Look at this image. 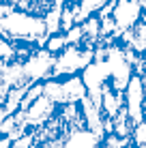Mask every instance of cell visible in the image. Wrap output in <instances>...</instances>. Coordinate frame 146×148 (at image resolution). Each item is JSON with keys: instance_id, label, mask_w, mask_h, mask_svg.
Returning <instances> with one entry per match:
<instances>
[{"instance_id": "obj_3", "label": "cell", "mask_w": 146, "mask_h": 148, "mask_svg": "<svg viewBox=\"0 0 146 148\" xmlns=\"http://www.w3.org/2000/svg\"><path fill=\"white\" fill-rule=\"evenodd\" d=\"M142 15H144V9H142L140 2H133V0H116L112 17H114V22H116L120 32H127V30H131L142 19Z\"/></svg>"}, {"instance_id": "obj_5", "label": "cell", "mask_w": 146, "mask_h": 148, "mask_svg": "<svg viewBox=\"0 0 146 148\" xmlns=\"http://www.w3.org/2000/svg\"><path fill=\"white\" fill-rule=\"evenodd\" d=\"M108 2H112V0H82V2H80V13H77V19H75V22L82 24L84 19L90 17V15H97Z\"/></svg>"}, {"instance_id": "obj_1", "label": "cell", "mask_w": 146, "mask_h": 148, "mask_svg": "<svg viewBox=\"0 0 146 148\" xmlns=\"http://www.w3.org/2000/svg\"><path fill=\"white\" fill-rule=\"evenodd\" d=\"M93 60H95V49H90L82 43L67 45V47L56 56L52 77L60 79V77H69V75H77V73H82Z\"/></svg>"}, {"instance_id": "obj_10", "label": "cell", "mask_w": 146, "mask_h": 148, "mask_svg": "<svg viewBox=\"0 0 146 148\" xmlns=\"http://www.w3.org/2000/svg\"><path fill=\"white\" fill-rule=\"evenodd\" d=\"M133 2H140V0H133Z\"/></svg>"}, {"instance_id": "obj_2", "label": "cell", "mask_w": 146, "mask_h": 148, "mask_svg": "<svg viewBox=\"0 0 146 148\" xmlns=\"http://www.w3.org/2000/svg\"><path fill=\"white\" fill-rule=\"evenodd\" d=\"M144 103H146V92H144L142 75H133V77L129 79L127 88H125V108H127V114H129V118L133 120V125L146 120Z\"/></svg>"}, {"instance_id": "obj_4", "label": "cell", "mask_w": 146, "mask_h": 148, "mask_svg": "<svg viewBox=\"0 0 146 148\" xmlns=\"http://www.w3.org/2000/svg\"><path fill=\"white\" fill-rule=\"evenodd\" d=\"M101 137L88 129V127H73L62 140L60 148H97L101 144Z\"/></svg>"}, {"instance_id": "obj_8", "label": "cell", "mask_w": 146, "mask_h": 148, "mask_svg": "<svg viewBox=\"0 0 146 148\" xmlns=\"http://www.w3.org/2000/svg\"><path fill=\"white\" fill-rule=\"evenodd\" d=\"M97 148H114V146H110V144H103V142H101V144H99Z\"/></svg>"}, {"instance_id": "obj_7", "label": "cell", "mask_w": 146, "mask_h": 148, "mask_svg": "<svg viewBox=\"0 0 146 148\" xmlns=\"http://www.w3.org/2000/svg\"><path fill=\"white\" fill-rule=\"evenodd\" d=\"M131 144L133 148H144L146 146V120L138 122L131 131Z\"/></svg>"}, {"instance_id": "obj_11", "label": "cell", "mask_w": 146, "mask_h": 148, "mask_svg": "<svg viewBox=\"0 0 146 148\" xmlns=\"http://www.w3.org/2000/svg\"><path fill=\"white\" fill-rule=\"evenodd\" d=\"M144 148H146V146H144Z\"/></svg>"}, {"instance_id": "obj_9", "label": "cell", "mask_w": 146, "mask_h": 148, "mask_svg": "<svg viewBox=\"0 0 146 148\" xmlns=\"http://www.w3.org/2000/svg\"><path fill=\"white\" fill-rule=\"evenodd\" d=\"M67 2H75V4H80V2H82V0H67Z\"/></svg>"}, {"instance_id": "obj_6", "label": "cell", "mask_w": 146, "mask_h": 148, "mask_svg": "<svg viewBox=\"0 0 146 148\" xmlns=\"http://www.w3.org/2000/svg\"><path fill=\"white\" fill-rule=\"evenodd\" d=\"M67 45H69V41H67V34H64V32H52V34L47 37V41H45L43 47L47 49L49 54L58 56L64 47H67Z\"/></svg>"}]
</instances>
